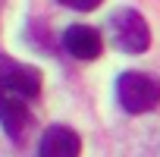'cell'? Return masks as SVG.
<instances>
[{
    "instance_id": "3",
    "label": "cell",
    "mask_w": 160,
    "mask_h": 157,
    "mask_svg": "<svg viewBox=\"0 0 160 157\" xmlns=\"http://www.w3.org/2000/svg\"><path fill=\"white\" fill-rule=\"evenodd\" d=\"M38 94H41V69L0 53V101L3 98L32 101Z\"/></svg>"
},
{
    "instance_id": "6",
    "label": "cell",
    "mask_w": 160,
    "mask_h": 157,
    "mask_svg": "<svg viewBox=\"0 0 160 157\" xmlns=\"http://www.w3.org/2000/svg\"><path fill=\"white\" fill-rule=\"evenodd\" d=\"M32 113H28V101L22 98H3L0 101V126H3V132L10 138H19L28 126Z\"/></svg>"
},
{
    "instance_id": "4",
    "label": "cell",
    "mask_w": 160,
    "mask_h": 157,
    "mask_svg": "<svg viewBox=\"0 0 160 157\" xmlns=\"http://www.w3.org/2000/svg\"><path fill=\"white\" fill-rule=\"evenodd\" d=\"M82 138L69 126H50L38 141V157H78Z\"/></svg>"
},
{
    "instance_id": "7",
    "label": "cell",
    "mask_w": 160,
    "mask_h": 157,
    "mask_svg": "<svg viewBox=\"0 0 160 157\" xmlns=\"http://www.w3.org/2000/svg\"><path fill=\"white\" fill-rule=\"evenodd\" d=\"M60 7H69V10H78V13H91L94 7H101L104 0H57Z\"/></svg>"
},
{
    "instance_id": "1",
    "label": "cell",
    "mask_w": 160,
    "mask_h": 157,
    "mask_svg": "<svg viewBox=\"0 0 160 157\" xmlns=\"http://www.w3.org/2000/svg\"><path fill=\"white\" fill-rule=\"evenodd\" d=\"M107 25H110L113 44H116L122 53H144V50L151 47V25H148V19H144L138 10L122 7V10H116V13L107 19Z\"/></svg>"
},
{
    "instance_id": "2",
    "label": "cell",
    "mask_w": 160,
    "mask_h": 157,
    "mask_svg": "<svg viewBox=\"0 0 160 157\" xmlns=\"http://www.w3.org/2000/svg\"><path fill=\"white\" fill-rule=\"evenodd\" d=\"M116 101L126 113H148L160 104V82L144 72H122L116 78Z\"/></svg>"
},
{
    "instance_id": "5",
    "label": "cell",
    "mask_w": 160,
    "mask_h": 157,
    "mask_svg": "<svg viewBox=\"0 0 160 157\" xmlns=\"http://www.w3.org/2000/svg\"><path fill=\"white\" fill-rule=\"evenodd\" d=\"M63 47L75 60H98L104 50V41H101V32H94L91 25H72L63 32Z\"/></svg>"
}]
</instances>
